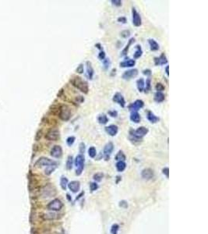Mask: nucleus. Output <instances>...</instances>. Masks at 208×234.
Masks as SVG:
<instances>
[{"instance_id": "1", "label": "nucleus", "mask_w": 208, "mask_h": 234, "mask_svg": "<svg viewBox=\"0 0 208 234\" xmlns=\"http://www.w3.org/2000/svg\"><path fill=\"white\" fill-rule=\"evenodd\" d=\"M69 82L73 87H75L79 90H81L83 94H87L89 92L88 83L83 80L82 77H79V76H73L69 80Z\"/></svg>"}, {"instance_id": "2", "label": "nucleus", "mask_w": 208, "mask_h": 234, "mask_svg": "<svg viewBox=\"0 0 208 234\" xmlns=\"http://www.w3.org/2000/svg\"><path fill=\"white\" fill-rule=\"evenodd\" d=\"M58 116L63 121H68L71 118V116H72L70 107L68 106L67 105H61L59 107Z\"/></svg>"}, {"instance_id": "3", "label": "nucleus", "mask_w": 208, "mask_h": 234, "mask_svg": "<svg viewBox=\"0 0 208 234\" xmlns=\"http://www.w3.org/2000/svg\"><path fill=\"white\" fill-rule=\"evenodd\" d=\"M55 194H56V190L51 183H48V184L45 185L42 187V189L41 190V197H44V198L52 197Z\"/></svg>"}, {"instance_id": "4", "label": "nucleus", "mask_w": 208, "mask_h": 234, "mask_svg": "<svg viewBox=\"0 0 208 234\" xmlns=\"http://www.w3.org/2000/svg\"><path fill=\"white\" fill-rule=\"evenodd\" d=\"M84 156H83L81 154H79L75 158L74 164L77 167V169H76V175L77 176H81L82 174L83 168H84Z\"/></svg>"}, {"instance_id": "5", "label": "nucleus", "mask_w": 208, "mask_h": 234, "mask_svg": "<svg viewBox=\"0 0 208 234\" xmlns=\"http://www.w3.org/2000/svg\"><path fill=\"white\" fill-rule=\"evenodd\" d=\"M63 207V204L59 199L55 198L52 200L51 201L48 203L47 205V209L49 211H52V212H58L60 211Z\"/></svg>"}, {"instance_id": "6", "label": "nucleus", "mask_w": 208, "mask_h": 234, "mask_svg": "<svg viewBox=\"0 0 208 234\" xmlns=\"http://www.w3.org/2000/svg\"><path fill=\"white\" fill-rule=\"evenodd\" d=\"M60 137V133L59 130L56 128H51L45 134V138L48 141H55Z\"/></svg>"}, {"instance_id": "7", "label": "nucleus", "mask_w": 208, "mask_h": 234, "mask_svg": "<svg viewBox=\"0 0 208 234\" xmlns=\"http://www.w3.org/2000/svg\"><path fill=\"white\" fill-rule=\"evenodd\" d=\"M55 163H57V162L53 161V160L49 159V158H48L46 157H41L39 159L35 162V166L38 168L48 167L49 165H53V164Z\"/></svg>"}, {"instance_id": "8", "label": "nucleus", "mask_w": 208, "mask_h": 234, "mask_svg": "<svg viewBox=\"0 0 208 234\" xmlns=\"http://www.w3.org/2000/svg\"><path fill=\"white\" fill-rule=\"evenodd\" d=\"M114 151V144L112 142H108L105 144L104 147V150H103V156H104V159L108 161L110 158V156L112 153Z\"/></svg>"}, {"instance_id": "9", "label": "nucleus", "mask_w": 208, "mask_h": 234, "mask_svg": "<svg viewBox=\"0 0 208 234\" xmlns=\"http://www.w3.org/2000/svg\"><path fill=\"white\" fill-rule=\"evenodd\" d=\"M139 73V71L137 69H131L129 70L125 71L122 75V78L126 81H130L131 79L135 78Z\"/></svg>"}, {"instance_id": "10", "label": "nucleus", "mask_w": 208, "mask_h": 234, "mask_svg": "<svg viewBox=\"0 0 208 234\" xmlns=\"http://www.w3.org/2000/svg\"><path fill=\"white\" fill-rule=\"evenodd\" d=\"M132 17H133V24L135 27H140L142 24V18L139 13L135 8L132 9Z\"/></svg>"}, {"instance_id": "11", "label": "nucleus", "mask_w": 208, "mask_h": 234, "mask_svg": "<svg viewBox=\"0 0 208 234\" xmlns=\"http://www.w3.org/2000/svg\"><path fill=\"white\" fill-rule=\"evenodd\" d=\"M143 106H144L143 101L141 100V99H137L134 102L131 103L128 108H129L130 111H131V112H138V110H139Z\"/></svg>"}, {"instance_id": "12", "label": "nucleus", "mask_w": 208, "mask_h": 234, "mask_svg": "<svg viewBox=\"0 0 208 234\" xmlns=\"http://www.w3.org/2000/svg\"><path fill=\"white\" fill-rule=\"evenodd\" d=\"M112 101L118 103L122 108H125L126 106V100L124 99L123 95L119 92H116L112 98Z\"/></svg>"}, {"instance_id": "13", "label": "nucleus", "mask_w": 208, "mask_h": 234, "mask_svg": "<svg viewBox=\"0 0 208 234\" xmlns=\"http://www.w3.org/2000/svg\"><path fill=\"white\" fill-rule=\"evenodd\" d=\"M51 156L55 158H59L63 156V148L60 145H55L51 150Z\"/></svg>"}, {"instance_id": "14", "label": "nucleus", "mask_w": 208, "mask_h": 234, "mask_svg": "<svg viewBox=\"0 0 208 234\" xmlns=\"http://www.w3.org/2000/svg\"><path fill=\"white\" fill-rule=\"evenodd\" d=\"M104 130H105V132H106L109 136H111V137H115L116 134H118L119 126H117V125H115V124H112V125H109V126H105V127H104Z\"/></svg>"}, {"instance_id": "15", "label": "nucleus", "mask_w": 208, "mask_h": 234, "mask_svg": "<svg viewBox=\"0 0 208 234\" xmlns=\"http://www.w3.org/2000/svg\"><path fill=\"white\" fill-rule=\"evenodd\" d=\"M141 176L146 180H151L154 176V173L153 169H150V168H147V169H144L142 170Z\"/></svg>"}, {"instance_id": "16", "label": "nucleus", "mask_w": 208, "mask_h": 234, "mask_svg": "<svg viewBox=\"0 0 208 234\" xmlns=\"http://www.w3.org/2000/svg\"><path fill=\"white\" fill-rule=\"evenodd\" d=\"M67 187H69V189L73 193H77L79 191L81 190V183L77 180L71 181L70 183H68Z\"/></svg>"}, {"instance_id": "17", "label": "nucleus", "mask_w": 208, "mask_h": 234, "mask_svg": "<svg viewBox=\"0 0 208 234\" xmlns=\"http://www.w3.org/2000/svg\"><path fill=\"white\" fill-rule=\"evenodd\" d=\"M59 215L56 214L55 212H48V213H43L41 215V218L45 221H51L55 220L59 218Z\"/></svg>"}, {"instance_id": "18", "label": "nucleus", "mask_w": 208, "mask_h": 234, "mask_svg": "<svg viewBox=\"0 0 208 234\" xmlns=\"http://www.w3.org/2000/svg\"><path fill=\"white\" fill-rule=\"evenodd\" d=\"M86 77L89 79V80H93V77H94V68L92 67V63L90 61L86 62Z\"/></svg>"}, {"instance_id": "19", "label": "nucleus", "mask_w": 208, "mask_h": 234, "mask_svg": "<svg viewBox=\"0 0 208 234\" xmlns=\"http://www.w3.org/2000/svg\"><path fill=\"white\" fill-rule=\"evenodd\" d=\"M129 139L131 141V142H133V144H138V143H140V142L143 141V138H139L138 136L136 135L134 130L131 129L129 132Z\"/></svg>"}, {"instance_id": "20", "label": "nucleus", "mask_w": 208, "mask_h": 234, "mask_svg": "<svg viewBox=\"0 0 208 234\" xmlns=\"http://www.w3.org/2000/svg\"><path fill=\"white\" fill-rule=\"evenodd\" d=\"M134 132H135L136 135L138 136L139 138H143L144 136H146L147 134H148L149 130H148V128L142 126H139V127H138L136 130H134Z\"/></svg>"}, {"instance_id": "21", "label": "nucleus", "mask_w": 208, "mask_h": 234, "mask_svg": "<svg viewBox=\"0 0 208 234\" xmlns=\"http://www.w3.org/2000/svg\"><path fill=\"white\" fill-rule=\"evenodd\" d=\"M135 64H136L135 59H130L128 58V59H126V60L121 62V63H119V66L120 67H122V68H126V67H134Z\"/></svg>"}, {"instance_id": "22", "label": "nucleus", "mask_w": 208, "mask_h": 234, "mask_svg": "<svg viewBox=\"0 0 208 234\" xmlns=\"http://www.w3.org/2000/svg\"><path fill=\"white\" fill-rule=\"evenodd\" d=\"M147 119L149 120V122L151 123H157V122H159L160 118L157 117V116H155L153 112L151 111H147Z\"/></svg>"}, {"instance_id": "23", "label": "nucleus", "mask_w": 208, "mask_h": 234, "mask_svg": "<svg viewBox=\"0 0 208 234\" xmlns=\"http://www.w3.org/2000/svg\"><path fill=\"white\" fill-rule=\"evenodd\" d=\"M148 44H149L150 45V49L152 52H156L159 50V45H158V43H157L154 39H152V38L148 39Z\"/></svg>"}, {"instance_id": "24", "label": "nucleus", "mask_w": 208, "mask_h": 234, "mask_svg": "<svg viewBox=\"0 0 208 234\" xmlns=\"http://www.w3.org/2000/svg\"><path fill=\"white\" fill-rule=\"evenodd\" d=\"M135 41H136V39L134 38V37H131V38L129 40L127 45H126V47L124 48L123 49H122V51L121 52V56H125V55H127L128 52H129V49H130V46H131V45H133L134 42H135Z\"/></svg>"}, {"instance_id": "25", "label": "nucleus", "mask_w": 208, "mask_h": 234, "mask_svg": "<svg viewBox=\"0 0 208 234\" xmlns=\"http://www.w3.org/2000/svg\"><path fill=\"white\" fill-rule=\"evenodd\" d=\"M130 119L132 122L135 123H139L141 120V117L140 115L139 114L138 112H131L130 116Z\"/></svg>"}, {"instance_id": "26", "label": "nucleus", "mask_w": 208, "mask_h": 234, "mask_svg": "<svg viewBox=\"0 0 208 234\" xmlns=\"http://www.w3.org/2000/svg\"><path fill=\"white\" fill-rule=\"evenodd\" d=\"M165 99V95L163 92H156L154 94V100L157 103L163 102Z\"/></svg>"}, {"instance_id": "27", "label": "nucleus", "mask_w": 208, "mask_h": 234, "mask_svg": "<svg viewBox=\"0 0 208 234\" xmlns=\"http://www.w3.org/2000/svg\"><path fill=\"white\" fill-rule=\"evenodd\" d=\"M136 87L139 92H143L145 87V81L143 78H139L136 81Z\"/></svg>"}, {"instance_id": "28", "label": "nucleus", "mask_w": 208, "mask_h": 234, "mask_svg": "<svg viewBox=\"0 0 208 234\" xmlns=\"http://www.w3.org/2000/svg\"><path fill=\"white\" fill-rule=\"evenodd\" d=\"M116 168L119 173H122V172H123L126 168V162L122 161H117V163L116 164Z\"/></svg>"}, {"instance_id": "29", "label": "nucleus", "mask_w": 208, "mask_h": 234, "mask_svg": "<svg viewBox=\"0 0 208 234\" xmlns=\"http://www.w3.org/2000/svg\"><path fill=\"white\" fill-rule=\"evenodd\" d=\"M135 48L136 50V52L133 54V58L134 59H136L141 57L142 55H143V51H142L141 46L139 45H136Z\"/></svg>"}, {"instance_id": "30", "label": "nucleus", "mask_w": 208, "mask_h": 234, "mask_svg": "<svg viewBox=\"0 0 208 234\" xmlns=\"http://www.w3.org/2000/svg\"><path fill=\"white\" fill-rule=\"evenodd\" d=\"M98 121L100 124H102V125H105V124L108 123V116H107L105 114H104V113H102V114H101L98 116Z\"/></svg>"}, {"instance_id": "31", "label": "nucleus", "mask_w": 208, "mask_h": 234, "mask_svg": "<svg viewBox=\"0 0 208 234\" xmlns=\"http://www.w3.org/2000/svg\"><path fill=\"white\" fill-rule=\"evenodd\" d=\"M56 168H57V163L53 164V165H49V166H48V167L45 168V173L47 176H50L51 174V173H52L54 171H55Z\"/></svg>"}, {"instance_id": "32", "label": "nucleus", "mask_w": 208, "mask_h": 234, "mask_svg": "<svg viewBox=\"0 0 208 234\" xmlns=\"http://www.w3.org/2000/svg\"><path fill=\"white\" fill-rule=\"evenodd\" d=\"M126 159V155L124 154V152L122 151H119V152L116 154V157H115V160H116L117 161H125Z\"/></svg>"}, {"instance_id": "33", "label": "nucleus", "mask_w": 208, "mask_h": 234, "mask_svg": "<svg viewBox=\"0 0 208 234\" xmlns=\"http://www.w3.org/2000/svg\"><path fill=\"white\" fill-rule=\"evenodd\" d=\"M68 183H69V181H68V179L66 177L64 176H61V178H60V186H61V188L63 191L66 190Z\"/></svg>"}, {"instance_id": "34", "label": "nucleus", "mask_w": 208, "mask_h": 234, "mask_svg": "<svg viewBox=\"0 0 208 234\" xmlns=\"http://www.w3.org/2000/svg\"><path fill=\"white\" fill-rule=\"evenodd\" d=\"M73 158L72 156H69L67 158L66 160V167L67 170H71L73 169Z\"/></svg>"}, {"instance_id": "35", "label": "nucleus", "mask_w": 208, "mask_h": 234, "mask_svg": "<svg viewBox=\"0 0 208 234\" xmlns=\"http://www.w3.org/2000/svg\"><path fill=\"white\" fill-rule=\"evenodd\" d=\"M159 62H160V66L165 65V64H167L168 63V59L166 57V55H165V52L161 53L159 57Z\"/></svg>"}, {"instance_id": "36", "label": "nucleus", "mask_w": 208, "mask_h": 234, "mask_svg": "<svg viewBox=\"0 0 208 234\" xmlns=\"http://www.w3.org/2000/svg\"><path fill=\"white\" fill-rule=\"evenodd\" d=\"M103 177H104V174L102 173H96L93 176V179L95 182H101L103 179Z\"/></svg>"}, {"instance_id": "37", "label": "nucleus", "mask_w": 208, "mask_h": 234, "mask_svg": "<svg viewBox=\"0 0 208 234\" xmlns=\"http://www.w3.org/2000/svg\"><path fill=\"white\" fill-rule=\"evenodd\" d=\"M88 155H89V156H90V158H94L96 157L97 151H96V148H94V146H91V147H90V148H89Z\"/></svg>"}, {"instance_id": "38", "label": "nucleus", "mask_w": 208, "mask_h": 234, "mask_svg": "<svg viewBox=\"0 0 208 234\" xmlns=\"http://www.w3.org/2000/svg\"><path fill=\"white\" fill-rule=\"evenodd\" d=\"M145 84H146V87H144V92L145 93H148L150 91V90H151V79L150 78H147V81H146V83H145Z\"/></svg>"}, {"instance_id": "39", "label": "nucleus", "mask_w": 208, "mask_h": 234, "mask_svg": "<svg viewBox=\"0 0 208 234\" xmlns=\"http://www.w3.org/2000/svg\"><path fill=\"white\" fill-rule=\"evenodd\" d=\"M75 141H76V138H75L74 136H70V137H69V138H67L66 144L69 146V147H71V146L74 144Z\"/></svg>"}, {"instance_id": "40", "label": "nucleus", "mask_w": 208, "mask_h": 234, "mask_svg": "<svg viewBox=\"0 0 208 234\" xmlns=\"http://www.w3.org/2000/svg\"><path fill=\"white\" fill-rule=\"evenodd\" d=\"M102 63H103V67H104V70H108L111 66V61L108 58H105V59L102 61Z\"/></svg>"}, {"instance_id": "41", "label": "nucleus", "mask_w": 208, "mask_h": 234, "mask_svg": "<svg viewBox=\"0 0 208 234\" xmlns=\"http://www.w3.org/2000/svg\"><path fill=\"white\" fill-rule=\"evenodd\" d=\"M155 89L157 90V92H162L163 90H165V87L161 83H157L156 86H155Z\"/></svg>"}, {"instance_id": "42", "label": "nucleus", "mask_w": 208, "mask_h": 234, "mask_svg": "<svg viewBox=\"0 0 208 234\" xmlns=\"http://www.w3.org/2000/svg\"><path fill=\"white\" fill-rule=\"evenodd\" d=\"M130 34H131V33H130V30H124V31H122L120 33L121 37H123V38H127V37H130Z\"/></svg>"}, {"instance_id": "43", "label": "nucleus", "mask_w": 208, "mask_h": 234, "mask_svg": "<svg viewBox=\"0 0 208 234\" xmlns=\"http://www.w3.org/2000/svg\"><path fill=\"white\" fill-rule=\"evenodd\" d=\"M84 97L81 96V95H79V96H77L74 99V102L76 104H81L84 102Z\"/></svg>"}, {"instance_id": "44", "label": "nucleus", "mask_w": 208, "mask_h": 234, "mask_svg": "<svg viewBox=\"0 0 208 234\" xmlns=\"http://www.w3.org/2000/svg\"><path fill=\"white\" fill-rule=\"evenodd\" d=\"M119 230V226L118 224L112 225V229H111V233H112V234H117Z\"/></svg>"}, {"instance_id": "45", "label": "nucleus", "mask_w": 208, "mask_h": 234, "mask_svg": "<svg viewBox=\"0 0 208 234\" xmlns=\"http://www.w3.org/2000/svg\"><path fill=\"white\" fill-rule=\"evenodd\" d=\"M76 72L79 74H82L84 72V67H83V63H81L80 65L77 67V68L76 69Z\"/></svg>"}, {"instance_id": "46", "label": "nucleus", "mask_w": 208, "mask_h": 234, "mask_svg": "<svg viewBox=\"0 0 208 234\" xmlns=\"http://www.w3.org/2000/svg\"><path fill=\"white\" fill-rule=\"evenodd\" d=\"M98 184L96 183V182H94V183H90V191H95L98 189Z\"/></svg>"}, {"instance_id": "47", "label": "nucleus", "mask_w": 208, "mask_h": 234, "mask_svg": "<svg viewBox=\"0 0 208 234\" xmlns=\"http://www.w3.org/2000/svg\"><path fill=\"white\" fill-rule=\"evenodd\" d=\"M105 58H106V53H105V52H104V50H102V51H101L100 52H99V54H98V59L101 60V61H103Z\"/></svg>"}, {"instance_id": "48", "label": "nucleus", "mask_w": 208, "mask_h": 234, "mask_svg": "<svg viewBox=\"0 0 208 234\" xmlns=\"http://www.w3.org/2000/svg\"><path fill=\"white\" fill-rule=\"evenodd\" d=\"M111 2L112 3V5H114V6H117V7H119L122 4V2L121 0H112Z\"/></svg>"}, {"instance_id": "49", "label": "nucleus", "mask_w": 208, "mask_h": 234, "mask_svg": "<svg viewBox=\"0 0 208 234\" xmlns=\"http://www.w3.org/2000/svg\"><path fill=\"white\" fill-rule=\"evenodd\" d=\"M108 114L113 118H116L118 116V112L116 110H109L108 112Z\"/></svg>"}, {"instance_id": "50", "label": "nucleus", "mask_w": 208, "mask_h": 234, "mask_svg": "<svg viewBox=\"0 0 208 234\" xmlns=\"http://www.w3.org/2000/svg\"><path fill=\"white\" fill-rule=\"evenodd\" d=\"M85 144L83 143V142H81V144H80V145H79V150H80V152H81V155H83V154L85 152Z\"/></svg>"}, {"instance_id": "51", "label": "nucleus", "mask_w": 208, "mask_h": 234, "mask_svg": "<svg viewBox=\"0 0 208 234\" xmlns=\"http://www.w3.org/2000/svg\"><path fill=\"white\" fill-rule=\"evenodd\" d=\"M142 73H143V75H145V76L149 77H151V74H152V71H151L150 69H146V70H143Z\"/></svg>"}, {"instance_id": "52", "label": "nucleus", "mask_w": 208, "mask_h": 234, "mask_svg": "<svg viewBox=\"0 0 208 234\" xmlns=\"http://www.w3.org/2000/svg\"><path fill=\"white\" fill-rule=\"evenodd\" d=\"M119 23H121V24H126V22H127V19L125 16H120L117 19Z\"/></svg>"}, {"instance_id": "53", "label": "nucleus", "mask_w": 208, "mask_h": 234, "mask_svg": "<svg viewBox=\"0 0 208 234\" xmlns=\"http://www.w3.org/2000/svg\"><path fill=\"white\" fill-rule=\"evenodd\" d=\"M162 173H163L164 175L165 176L167 177V178H168L169 177V169L168 167H165L163 169H162Z\"/></svg>"}, {"instance_id": "54", "label": "nucleus", "mask_w": 208, "mask_h": 234, "mask_svg": "<svg viewBox=\"0 0 208 234\" xmlns=\"http://www.w3.org/2000/svg\"><path fill=\"white\" fill-rule=\"evenodd\" d=\"M41 136H42V131H41V130H39L37 132V134H36L35 141H39V140L41 139Z\"/></svg>"}, {"instance_id": "55", "label": "nucleus", "mask_w": 208, "mask_h": 234, "mask_svg": "<svg viewBox=\"0 0 208 234\" xmlns=\"http://www.w3.org/2000/svg\"><path fill=\"white\" fill-rule=\"evenodd\" d=\"M119 206L122 207V208H124V209H126L128 207V204L126 201H122L119 202Z\"/></svg>"}, {"instance_id": "56", "label": "nucleus", "mask_w": 208, "mask_h": 234, "mask_svg": "<svg viewBox=\"0 0 208 234\" xmlns=\"http://www.w3.org/2000/svg\"><path fill=\"white\" fill-rule=\"evenodd\" d=\"M154 65L155 66H160L159 58H158V57H154Z\"/></svg>"}, {"instance_id": "57", "label": "nucleus", "mask_w": 208, "mask_h": 234, "mask_svg": "<svg viewBox=\"0 0 208 234\" xmlns=\"http://www.w3.org/2000/svg\"><path fill=\"white\" fill-rule=\"evenodd\" d=\"M95 47H96L98 49L100 50V51H102V50H103V47H102V45H101L100 43L95 44Z\"/></svg>"}, {"instance_id": "58", "label": "nucleus", "mask_w": 208, "mask_h": 234, "mask_svg": "<svg viewBox=\"0 0 208 234\" xmlns=\"http://www.w3.org/2000/svg\"><path fill=\"white\" fill-rule=\"evenodd\" d=\"M169 67L168 66H166V67H165V73L167 74V76L168 77L169 76Z\"/></svg>"}, {"instance_id": "59", "label": "nucleus", "mask_w": 208, "mask_h": 234, "mask_svg": "<svg viewBox=\"0 0 208 234\" xmlns=\"http://www.w3.org/2000/svg\"><path fill=\"white\" fill-rule=\"evenodd\" d=\"M116 68H114V69H112V73H111V76H112V77H113V76H115V75H116Z\"/></svg>"}, {"instance_id": "60", "label": "nucleus", "mask_w": 208, "mask_h": 234, "mask_svg": "<svg viewBox=\"0 0 208 234\" xmlns=\"http://www.w3.org/2000/svg\"><path fill=\"white\" fill-rule=\"evenodd\" d=\"M83 194H84V192H81V193L78 195V197H77V198H76V200H79V199L81 198V197H82V196H83Z\"/></svg>"}, {"instance_id": "61", "label": "nucleus", "mask_w": 208, "mask_h": 234, "mask_svg": "<svg viewBox=\"0 0 208 234\" xmlns=\"http://www.w3.org/2000/svg\"><path fill=\"white\" fill-rule=\"evenodd\" d=\"M31 234H37V230H36L34 228L31 229Z\"/></svg>"}, {"instance_id": "62", "label": "nucleus", "mask_w": 208, "mask_h": 234, "mask_svg": "<svg viewBox=\"0 0 208 234\" xmlns=\"http://www.w3.org/2000/svg\"><path fill=\"white\" fill-rule=\"evenodd\" d=\"M116 178H117V181H116V183H119V181L121 180V179H121V178H122V177H121V176H117V177H116Z\"/></svg>"}, {"instance_id": "63", "label": "nucleus", "mask_w": 208, "mask_h": 234, "mask_svg": "<svg viewBox=\"0 0 208 234\" xmlns=\"http://www.w3.org/2000/svg\"><path fill=\"white\" fill-rule=\"evenodd\" d=\"M66 196H67V199H68L69 201H71V200H72V199L70 198V196H69V194H67Z\"/></svg>"}]
</instances>
